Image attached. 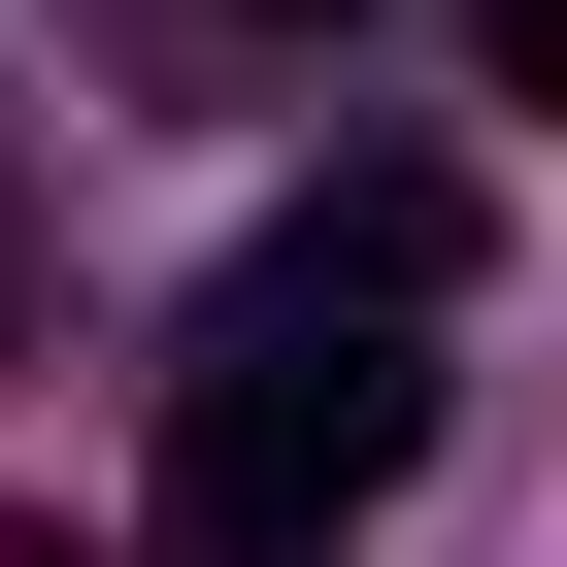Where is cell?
I'll use <instances>...</instances> for the list:
<instances>
[{
	"label": "cell",
	"instance_id": "cell-3",
	"mask_svg": "<svg viewBox=\"0 0 567 567\" xmlns=\"http://www.w3.org/2000/svg\"><path fill=\"white\" fill-rule=\"evenodd\" d=\"M200 34H334V0H200Z\"/></svg>",
	"mask_w": 567,
	"mask_h": 567
},
{
	"label": "cell",
	"instance_id": "cell-2",
	"mask_svg": "<svg viewBox=\"0 0 567 567\" xmlns=\"http://www.w3.org/2000/svg\"><path fill=\"white\" fill-rule=\"evenodd\" d=\"M467 34H501V101H567V0H467Z\"/></svg>",
	"mask_w": 567,
	"mask_h": 567
},
{
	"label": "cell",
	"instance_id": "cell-1",
	"mask_svg": "<svg viewBox=\"0 0 567 567\" xmlns=\"http://www.w3.org/2000/svg\"><path fill=\"white\" fill-rule=\"evenodd\" d=\"M434 368H467V167H334L267 200V267L167 368V534L200 567H334L401 467H434Z\"/></svg>",
	"mask_w": 567,
	"mask_h": 567
}]
</instances>
